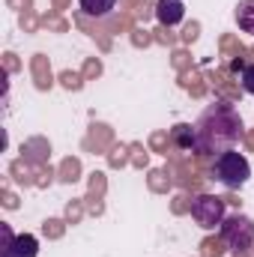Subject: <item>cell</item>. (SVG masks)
Instances as JSON below:
<instances>
[{"label": "cell", "instance_id": "6da1fadb", "mask_svg": "<svg viewBox=\"0 0 254 257\" xmlns=\"http://www.w3.org/2000/svg\"><path fill=\"white\" fill-rule=\"evenodd\" d=\"M242 135V117L230 102H212L194 123V153L197 156H221L233 150Z\"/></svg>", "mask_w": 254, "mask_h": 257}, {"label": "cell", "instance_id": "7a4b0ae2", "mask_svg": "<svg viewBox=\"0 0 254 257\" xmlns=\"http://www.w3.org/2000/svg\"><path fill=\"white\" fill-rule=\"evenodd\" d=\"M248 177H251V165H248V159L242 153L224 150L221 156H215V162H212V180L221 183L224 189H239V186L248 183Z\"/></svg>", "mask_w": 254, "mask_h": 257}, {"label": "cell", "instance_id": "3957f363", "mask_svg": "<svg viewBox=\"0 0 254 257\" xmlns=\"http://www.w3.org/2000/svg\"><path fill=\"white\" fill-rule=\"evenodd\" d=\"M218 230H221L224 245H227L233 254H245V251L254 245V221L248 218V215H242V212L227 215V218L221 221Z\"/></svg>", "mask_w": 254, "mask_h": 257}, {"label": "cell", "instance_id": "277c9868", "mask_svg": "<svg viewBox=\"0 0 254 257\" xmlns=\"http://www.w3.org/2000/svg\"><path fill=\"white\" fill-rule=\"evenodd\" d=\"M191 218H194L203 230L221 227V221L227 218L224 200H221L218 194H194V197H191Z\"/></svg>", "mask_w": 254, "mask_h": 257}, {"label": "cell", "instance_id": "5b68a950", "mask_svg": "<svg viewBox=\"0 0 254 257\" xmlns=\"http://www.w3.org/2000/svg\"><path fill=\"white\" fill-rule=\"evenodd\" d=\"M3 233V257H36L39 254V239L33 233H12V227L3 221L0 224Z\"/></svg>", "mask_w": 254, "mask_h": 257}, {"label": "cell", "instance_id": "8992f818", "mask_svg": "<svg viewBox=\"0 0 254 257\" xmlns=\"http://www.w3.org/2000/svg\"><path fill=\"white\" fill-rule=\"evenodd\" d=\"M156 18H159V24H165V27H177V24L186 18L183 0H159V3H156Z\"/></svg>", "mask_w": 254, "mask_h": 257}, {"label": "cell", "instance_id": "52a82bcc", "mask_svg": "<svg viewBox=\"0 0 254 257\" xmlns=\"http://www.w3.org/2000/svg\"><path fill=\"white\" fill-rule=\"evenodd\" d=\"M78 6H81V12L90 15V18H105V15L114 12L117 0H78Z\"/></svg>", "mask_w": 254, "mask_h": 257}, {"label": "cell", "instance_id": "ba28073f", "mask_svg": "<svg viewBox=\"0 0 254 257\" xmlns=\"http://www.w3.org/2000/svg\"><path fill=\"white\" fill-rule=\"evenodd\" d=\"M236 24L242 33H251L254 36V0H239L236 6Z\"/></svg>", "mask_w": 254, "mask_h": 257}, {"label": "cell", "instance_id": "9c48e42d", "mask_svg": "<svg viewBox=\"0 0 254 257\" xmlns=\"http://www.w3.org/2000/svg\"><path fill=\"white\" fill-rule=\"evenodd\" d=\"M174 144L183 147V150H194V126L180 123V126L174 128Z\"/></svg>", "mask_w": 254, "mask_h": 257}, {"label": "cell", "instance_id": "30bf717a", "mask_svg": "<svg viewBox=\"0 0 254 257\" xmlns=\"http://www.w3.org/2000/svg\"><path fill=\"white\" fill-rule=\"evenodd\" d=\"M239 81H242V90H245L248 96H254V63L242 66V72H239Z\"/></svg>", "mask_w": 254, "mask_h": 257}]
</instances>
